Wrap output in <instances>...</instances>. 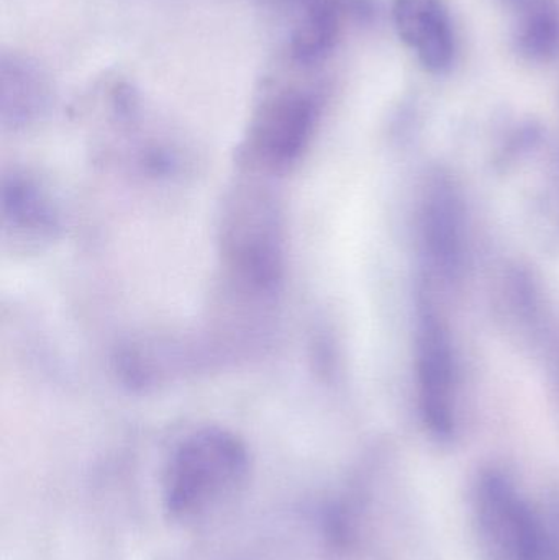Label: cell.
<instances>
[{
  "label": "cell",
  "instance_id": "1",
  "mask_svg": "<svg viewBox=\"0 0 559 560\" xmlns=\"http://www.w3.org/2000/svg\"><path fill=\"white\" fill-rule=\"evenodd\" d=\"M252 456L242 438L219 427L186 434L161 477V505L171 522L196 526L235 502L248 486Z\"/></svg>",
  "mask_w": 559,
  "mask_h": 560
},
{
  "label": "cell",
  "instance_id": "2",
  "mask_svg": "<svg viewBox=\"0 0 559 560\" xmlns=\"http://www.w3.org/2000/svg\"><path fill=\"white\" fill-rule=\"evenodd\" d=\"M226 268L240 290L268 296L284 271L281 222L275 202L258 190L240 192L229 203L222 226Z\"/></svg>",
  "mask_w": 559,
  "mask_h": 560
},
{
  "label": "cell",
  "instance_id": "3",
  "mask_svg": "<svg viewBox=\"0 0 559 560\" xmlns=\"http://www.w3.org/2000/svg\"><path fill=\"white\" fill-rule=\"evenodd\" d=\"M476 542L482 560H548L547 523L501 470H486L473 489Z\"/></svg>",
  "mask_w": 559,
  "mask_h": 560
},
{
  "label": "cell",
  "instance_id": "4",
  "mask_svg": "<svg viewBox=\"0 0 559 560\" xmlns=\"http://www.w3.org/2000/svg\"><path fill=\"white\" fill-rule=\"evenodd\" d=\"M414 358L423 424L436 440L450 441L458 427V361L449 326L427 289L417 292Z\"/></svg>",
  "mask_w": 559,
  "mask_h": 560
},
{
  "label": "cell",
  "instance_id": "5",
  "mask_svg": "<svg viewBox=\"0 0 559 560\" xmlns=\"http://www.w3.org/2000/svg\"><path fill=\"white\" fill-rule=\"evenodd\" d=\"M321 95L298 84H276L253 112L243 154L258 170L281 173L307 150L321 120Z\"/></svg>",
  "mask_w": 559,
  "mask_h": 560
},
{
  "label": "cell",
  "instance_id": "6",
  "mask_svg": "<svg viewBox=\"0 0 559 560\" xmlns=\"http://www.w3.org/2000/svg\"><path fill=\"white\" fill-rule=\"evenodd\" d=\"M286 19V51L292 65L311 68L324 61L340 39L348 16H366L364 0H266Z\"/></svg>",
  "mask_w": 559,
  "mask_h": 560
},
{
  "label": "cell",
  "instance_id": "7",
  "mask_svg": "<svg viewBox=\"0 0 559 560\" xmlns=\"http://www.w3.org/2000/svg\"><path fill=\"white\" fill-rule=\"evenodd\" d=\"M420 240L433 275L446 282L462 278L466 261L463 200L446 176L432 177L420 207Z\"/></svg>",
  "mask_w": 559,
  "mask_h": 560
},
{
  "label": "cell",
  "instance_id": "8",
  "mask_svg": "<svg viewBox=\"0 0 559 560\" xmlns=\"http://www.w3.org/2000/svg\"><path fill=\"white\" fill-rule=\"evenodd\" d=\"M397 35L423 69L443 74L456 58V35L445 0H394Z\"/></svg>",
  "mask_w": 559,
  "mask_h": 560
},
{
  "label": "cell",
  "instance_id": "9",
  "mask_svg": "<svg viewBox=\"0 0 559 560\" xmlns=\"http://www.w3.org/2000/svg\"><path fill=\"white\" fill-rule=\"evenodd\" d=\"M49 85L42 69L25 56L3 52L0 59V115L3 127L22 128L48 105Z\"/></svg>",
  "mask_w": 559,
  "mask_h": 560
},
{
  "label": "cell",
  "instance_id": "10",
  "mask_svg": "<svg viewBox=\"0 0 559 560\" xmlns=\"http://www.w3.org/2000/svg\"><path fill=\"white\" fill-rule=\"evenodd\" d=\"M3 222L13 238L25 242H45L58 230V217L42 187L23 177L3 187Z\"/></svg>",
  "mask_w": 559,
  "mask_h": 560
},
{
  "label": "cell",
  "instance_id": "11",
  "mask_svg": "<svg viewBox=\"0 0 559 560\" xmlns=\"http://www.w3.org/2000/svg\"><path fill=\"white\" fill-rule=\"evenodd\" d=\"M512 43L525 61L547 65L559 58V2L548 0L517 16Z\"/></svg>",
  "mask_w": 559,
  "mask_h": 560
},
{
  "label": "cell",
  "instance_id": "12",
  "mask_svg": "<svg viewBox=\"0 0 559 560\" xmlns=\"http://www.w3.org/2000/svg\"><path fill=\"white\" fill-rule=\"evenodd\" d=\"M505 9L511 10L514 13L515 19L524 15V13L531 12V10L537 9L541 3L548 2V0H499Z\"/></svg>",
  "mask_w": 559,
  "mask_h": 560
}]
</instances>
